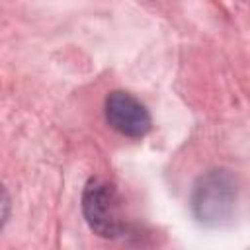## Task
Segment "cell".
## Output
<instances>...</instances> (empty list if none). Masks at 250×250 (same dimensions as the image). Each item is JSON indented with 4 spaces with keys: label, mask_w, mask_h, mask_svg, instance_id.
Returning <instances> with one entry per match:
<instances>
[{
    "label": "cell",
    "mask_w": 250,
    "mask_h": 250,
    "mask_svg": "<svg viewBox=\"0 0 250 250\" xmlns=\"http://www.w3.org/2000/svg\"><path fill=\"white\" fill-rule=\"evenodd\" d=\"M240 197L238 180L230 170H211L201 176L191 193V209L199 223L221 227L232 221Z\"/></svg>",
    "instance_id": "cell-1"
},
{
    "label": "cell",
    "mask_w": 250,
    "mask_h": 250,
    "mask_svg": "<svg viewBox=\"0 0 250 250\" xmlns=\"http://www.w3.org/2000/svg\"><path fill=\"white\" fill-rule=\"evenodd\" d=\"M82 213L90 229L104 238H119L129 230L119 191L104 178H92L82 193Z\"/></svg>",
    "instance_id": "cell-2"
},
{
    "label": "cell",
    "mask_w": 250,
    "mask_h": 250,
    "mask_svg": "<svg viewBox=\"0 0 250 250\" xmlns=\"http://www.w3.org/2000/svg\"><path fill=\"white\" fill-rule=\"evenodd\" d=\"M105 119L117 133L131 139H141L150 131L148 109L123 90H115L105 98Z\"/></svg>",
    "instance_id": "cell-3"
},
{
    "label": "cell",
    "mask_w": 250,
    "mask_h": 250,
    "mask_svg": "<svg viewBox=\"0 0 250 250\" xmlns=\"http://www.w3.org/2000/svg\"><path fill=\"white\" fill-rule=\"evenodd\" d=\"M8 215H10V197H8V191L4 189V186L0 184V229L8 221Z\"/></svg>",
    "instance_id": "cell-4"
}]
</instances>
